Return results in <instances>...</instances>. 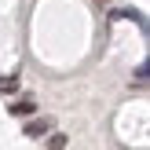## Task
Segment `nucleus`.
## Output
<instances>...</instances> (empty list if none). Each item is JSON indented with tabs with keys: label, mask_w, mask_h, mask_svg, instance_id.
Segmentation results:
<instances>
[{
	"label": "nucleus",
	"mask_w": 150,
	"mask_h": 150,
	"mask_svg": "<svg viewBox=\"0 0 150 150\" xmlns=\"http://www.w3.org/2000/svg\"><path fill=\"white\" fill-rule=\"evenodd\" d=\"M33 110H37L33 103H15V106H11V114H15V117H29Z\"/></svg>",
	"instance_id": "nucleus-2"
},
{
	"label": "nucleus",
	"mask_w": 150,
	"mask_h": 150,
	"mask_svg": "<svg viewBox=\"0 0 150 150\" xmlns=\"http://www.w3.org/2000/svg\"><path fill=\"white\" fill-rule=\"evenodd\" d=\"M136 88H146V62L136 70Z\"/></svg>",
	"instance_id": "nucleus-3"
},
{
	"label": "nucleus",
	"mask_w": 150,
	"mask_h": 150,
	"mask_svg": "<svg viewBox=\"0 0 150 150\" xmlns=\"http://www.w3.org/2000/svg\"><path fill=\"white\" fill-rule=\"evenodd\" d=\"M114 18H139V11H125L121 7V11H114Z\"/></svg>",
	"instance_id": "nucleus-5"
},
{
	"label": "nucleus",
	"mask_w": 150,
	"mask_h": 150,
	"mask_svg": "<svg viewBox=\"0 0 150 150\" xmlns=\"http://www.w3.org/2000/svg\"><path fill=\"white\" fill-rule=\"evenodd\" d=\"M18 88V77H7V81H0V92H15Z\"/></svg>",
	"instance_id": "nucleus-4"
},
{
	"label": "nucleus",
	"mask_w": 150,
	"mask_h": 150,
	"mask_svg": "<svg viewBox=\"0 0 150 150\" xmlns=\"http://www.w3.org/2000/svg\"><path fill=\"white\" fill-rule=\"evenodd\" d=\"M48 128H51V121H48V117H33V121H26L22 136H29V139H40V136H44Z\"/></svg>",
	"instance_id": "nucleus-1"
},
{
	"label": "nucleus",
	"mask_w": 150,
	"mask_h": 150,
	"mask_svg": "<svg viewBox=\"0 0 150 150\" xmlns=\"http://www.w3.org/2000/svg\"><path fill=\"white\" fill-rule=\"evenodd\" d=\"M48 143H51V146H55V150H59V146H66V143H70V139H66V136H51V139H48Z\"/></svg>",
	"instance_id": "nucleus-6"
}]
</instances>
